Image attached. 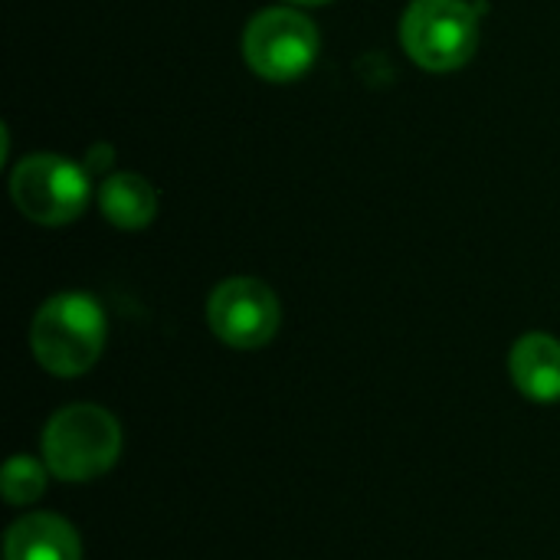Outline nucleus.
Segmentation results:
<instances>
[{
  "label": "nucleus",
  "instance_id": "nucleus-9",
  "mask_svg": "<svg viewBox=\"0 0 560 560\" xmlns=\"http://www.w3.org/2000/svg\"><path fill=\"white\" fill-rule=\"evenodd\" d=\"M102 217L118 230H144L158 213V194L141 174H112L98 187Z\"/></svg>",
  "mask_w": 560,
  "mask_h": 560
},
{
  "label": "nucleus",
  "instance_id": "nucleus-7",
  "mask_svg": "<svg viewBox=\"0 0 560 560\" xmlns=\"http://www.w3.org/2000/svg\"><path fill=\"white\" fill-rule=\"evenodd\" d=\"M7 560H82L79 535L59 515H23L10 525L3 538Z\"/></svg>",
  "mask_w": 560,
  "mask_h": 560
},
{
  "label": "nucleus",
  "instance_id": "nucleus-4",
  "mask_svg": "<svg viewBox=\"0 0 560 560\" xmlns=\"http://www.w3.org/2000/svg\"><path fill=\"white\" fill-rule=\"evenodd\" d=\"M10 197L33 223L62 226L82 217L89 203V174L59 154H30L10 174Z\"/></svg>",
  "mask_w": 560,
  "mask_h": 560
},
{
  "label": "nucleus",
  "instance_id": "nucleus-1",
  "mask_svg": "<svg viewBox=\"0 0 560 560\" xmlns=\"http://www.w3.org/2000/svg\"><path fill=\"white\" fill-rule=\"evenodd\" d=\"M30 345L36 361L56 377L85 374L105 348V312L92 295L62 292L39 305Z\"/></svg>",
  "mask_w": 560,
  "mask_h": 560
},
{
  "label": "nucleus",
  "instance_id": "nucleus-8",
  "mask_svg": "<svg viewBox=\"0 0 560 560\" xmlns=\"http://www.w3.org/2000/svg\"><path fill=\"white\" fill-rule=\"evenodd\" d=\"M509 371L515 387L538 400V404H555L560 400V341L551 335H525L515 341Z\"/></svg>",
  "mask_w": 560,
  "mask_h": 560
},
{
  "label": "nucleus",
  "instance_id": "nucleus-10",
  "mask_svg": "<svg viewBox=\"0 0 560 560\" xmlns=\"http://www.w3.org/2000/svg\"><path fill=\"white\" fill-rule=\"evenodd\" d=\"M46 463L39 466L33 456H13L3 466L0 492L10 505H30L46 492Z\"/></svg>",
  "mask_w": 560,
  "mask_h": 560
},
{
  "label": "nucleus",
  "instance_id": "nucleus-6",
  "mask_svg": "<svg viewBox=\"0 0 560 560\" xmlns=\"http://www.w3.org/2000/svg\"><path fill=\"white\" fill-rule=\"evenodd\" d=\"M279 322H282L279 299L272 295V289L266 282L249 279V276L220 282L207 299L210 331L223 345L240 348V351L269 345L279 331Z\"/></svg>",
  "mask_w": 560,
  "mask_h": 560
},
{
  "label": "nucleus",
  "instance_id": "nucleus-5",
  "mask_svg": "<svg viewBox=\"0 0 560 560\" xmlns=\"http://www.w3.org/2000/svg\"><path fill=\"white\" fill-rule=\"evenodd\" d=\"M243 56L256 75L269 82H295L318 56V30L308 16L289 7L262 10L243 33Z\"/></svg>",
  "mask_w": 560,
  "mask_h": 560
},
{
  "label": "nucleus",
  "instance_id": "nucleus-2",
  "mask_svg": "<svg viewBox=\"0 0 560 560\" xmlns=\"http://www.w3.org/2000/svg\"><path fill=\"white\" fill-rule=\"evenodd\" d=\"M121 453L118 420L95 404H69L43 430V463L62 482L105 476Z\"/></svg>",
  "mask_w": 560,
  "mask_h": 560
},
{
  "label": "nucleus",
  "instance_id": "nucleus-11",
  "mask_svg": "<svg viewBox=\"0 0 560 560\" xmlns=\"http://www.w3.org/2000/svg\"><path fill=\"white\" fill-rule=\"evenodd\" d=\"M292 3H328V0H292Z\"/></svg>",
  "mask_w": 560,
  "mask_h": 560
},
{
  "label": "nucleus",
  "instance_id": "nucleus-3",
  "mask_svg": "<svg viewBox=\"0 0 560 560\" xmlns=\"http://www.w3.org/2000/svg\"><path fill=\"white\" fill-rule=\"evenodd\" d=\"M407 56L430 72L466 66L479 46V20L463 0H413L400 20Z\"/></svg>",
  "mask_w": 560,
  "mask_h": 560
}]
</instances>
